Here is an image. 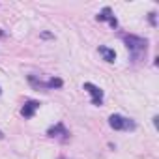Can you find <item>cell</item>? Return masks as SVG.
<instances>
[{
	"instance_id": "12",
	"label": "cell",
	"mask_w": 159,
	"mask_h": 159,
	"mask_svg": "<svg viewBox=\"0 0 159 159\" xmlns=\"http://www.w3.org/2000/svg\"><path fill=\"white\" fill-rule=\"evenodd\" d=\"M0 94H2V90H0Z\"/></svg>"
},
{
	"instance_id": "7",
	"label": "cell",
	"mask_w": 159,
	"mask_h": 159,
	"mask_svg": "<svg viewBox=\"0 0 159 159\" xmlns=\"http://www.w3.org/2000/svg\"><path fill=\"white\" fill-rule=\"evenodd\" d=\"M99 54L103 56L105 62H114V60H116V52H114V49H111V47L101 45V47H99Z\"/></svg>"
},
{
	"instance_id": "8",
	"label": "cell",
	"mask_w": 159,
	"mask_h": 159,
	"mask_svg": "<svg viewBox=\"0 0 159 159\" xmlns=\"http://www.w3.org/2000/svg\"><path fill=\"white\" fill-rule=\"evenodd\" d=\"M150 23L155 26V13H150Z\"/></svg>"
},
{
	"instance_id": "3",
	"label": "cell",
	"mask_w": 159,
	"mask_h": 159,
	"mask_svg": "<svg viewBox=\"0 0 159 159\" xmlns=\"http://www.w3.org/2000/svg\"><path fill=\"white\" fill-rule=\"evenodd\" d=\"M83 88L92 96V105H101V103H103V90H101L99 86H96V84H92V83H84Z\"/></svg>"
},
{
	"instance_id": "4",
	"label": "cell",
	"mask_w": 159,
	"mask_h": 159,
	"mask_svg": "<svg viewBox=\"0 0 159 159\" xmlns=\"http://www.w3.org/2000/svg\"><path fill=\"white\" fill-rule=\"evenodd\" d=\"M98 21H109V25L112 26V28H116L118 26V21H116V17L112 15V11H111V8H103V11L101 13H98V17H96Z\"/></svg>"
},
{
	"instance_id": "9",
	"label": "cell",
	"mask_w": 159,
	"mask_h": 159,
	"mask_svg": "<svg viewBox=\"0 0 159 159\" xmlns=\"http://www.w3.org/2000/svg\"><path fill=\"white\" fill-rule=\"evenodd\" d=\"M41 38H45V39H47V38H52V34H49V32H43V34H41Z\"/></svg>"
},
{
	"instance_id": "11",
	"label": "cell",
	"mask_w": 159,
	"mask_h": 159,
	"mask_svg": "<svg viewBox=\"0 0 159 159\" xmlns=\"http://www.w3.org/2000/svg\"><path fill=\"white\" fill-rule=\"evenodd\" d=\"M0 36H4V32H2V30H0Z\"/></svg>"
},
{
	"instance_id": "2",
	"label": "cell",
	"mask_w": 159,
	"mask_h": 159,
	"mask_svg": "<svg viewBox=\"0 0 159 159\" xmlns=\"http://www.w3.org/2000/svg\"><path fill=\"white\" fill-rule=\"evenodd\" d=\"M109 125L116 131H124V129H135V122L129 120V118H124L120 114H111L109 116Z\"/></svg>"
},
{
	"instance_id": "6",
	"label": "cell",
	"mask_w": 159,
	"mask_h": 159,
	"mask_svg": "<svg viewBox=\"0 0 159 159\" xmlns=\"http://www.w3.org/2000/svg\"><path fill=\"white\" fill-rule=\"evenodd\" d=\"M47 135L49 137H64V139H67V135H69V131L64 127V124H56V125H52V127H49V131H47Z\"/></svg>"
},
{
	"instance_id": "5",
	"label": "cell",
	"mask_w": 159,
	"mask_h": 159,
	"mask_svg": "<svg viewBox=\"0 0 159 159\" xmlns=\"http://www.w3.org/2000/svg\"><path fill=\"white\" fill-rule=\"evenodd\" d=\"M38 109H39V103H38V101H26L25 107L21 109V114H23L25 118H32Z\"/></svg>"
},
{
	"instance_id": "1",
	"label": "cell",
	"mask_w": 159,
	"mask_h": 159,
	"mask_svg": "<svg viewBox=\"0 0 159 159\" xmlns=\"http://www.w3.org/2000/svg\"><path fill=\"white\" fill-rule=\"evenodd\" d=\"M124 41L127 45V49L131 51L133 60H139L142 56H146V49H148V41L139 38V36H124Z\"/></svg>"
},
{
	"instance_id": "10",
	"label": "cell",
	"mask_w": 159,
	"mask_h": 159,
	"mask_svg": "<svg viewBox=\"0 0 159 159\" xmlns=\"http://www.w3.org/2000/svg\"><path fill=\"white\" fill-rule=\"evenodd\" d=\"M2 137H4V135H2V131H0V139H2Z\"/></svg>"
}]
</instances>
